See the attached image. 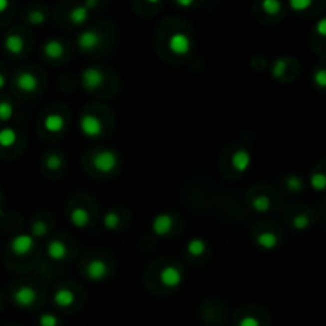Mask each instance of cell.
Instances as JSON below:
<instances>
[{
	"instance_id": "23",
	"label": "cell",
	"mask_w": 326,
	"mask_h": 326,
	"mask_svg": "<svg viewBox=\"0 0 326 326\" xmlns=\"http://www.w3.org/2000/svg\"><path fill=\"white\" fill-rule=\"evenodd\" d=\"M252 207L256 210V212H260V213H264V212H268L271 209V199L268 196H256L253 202H252Z\"/></svg>"
},
{
	"instance_id": "22",
	"label": "cell",
	"mask_w": 326,
	"mask_h": 326,
	"mask_svg": "<svg viewBox=\"0 0 326 326\" xmlns=\"http://www.w3.org/2000/svg\"><path fill=\"white\" fill-rule=\"evenodd\" d=\"M186 250L193 256H201L205 253V250H207V245H205L202 239H193V240H190V244H188Z\"/></svg>"
},
{
	"instance_id": "21",
	"label": "cell",
	"mask_w": 326,
	"mask_h": 326,
	"mask_svg": "<svg viewBox=\"0 0 326 326\" xmlns=\"http://www.w3.org/2000/svg\"><path fill=\"white\" fill-rule=\"evenodd\" d=\"M256 244H258L264 250H271V248L277 247L279 239L274 233H261L258 237H256Z\"/></svg>"
},
{
	"instance_id": "4",
	"label": "cell",
	"mask_w": 326,
	"mask_h": 326,
	"mask_svg": "<svg viewBox=\"0 0 326 326\" xmlns=\"http://www.w3.org/2000/svg\"><path fill=\"white\" fill-rule=\"evenodd\" d=\"M80 129L86 137H99L104 131V127H102V123L97 116L83 115L80 119Z\"/></svg>"
},
{
	"instance_id": "31",
	"label": "cell",
	"mask_w": 326,
	"mask_h": 326,
	"mask_svg": "<svg viewBox=\"0 0 326 326\" xmlns=\"http://www.w3.org/2000/svg\"><path fill=\"white\" fill-rule=\"evenodd\" d=\"M285 72H287V61L285 59H277L272 67V75L276 78H280V76L285 75Z\"/></svg>"
},
{
	"instance_id": "29",
	"label": "cell",
	"mask_w": 326,
	"mask_h": 326,
	"mask_svg": "<svg viewBox=\"0 0 326 326\" xmlns=\"http://www.w3.org/2000/svg\"><path fill=\"white\" fill-rule=\"evenodd\" d=\"M261 6L268 14H277L280 11V8H282V3L279 2V0H264V2L261 3Z\"/></svg>"
},
{
	"instance_id": "25",
	"label": "cell",
	"mask_w": 326,
	"mask_h": 326,
	"mask_svg": "<svg viewBox=\"0 0 326 326\" xmlns=\"http://www.w3.org/2000/svg\"><path fill=\"white\" fill-rule=\"evenodd\" d=\"M14 115V108L10 102H0V121H10Z\"/></svg>"
},
{
	"instance_id": "13",
	"label": "cell",
	"mask_w": 326,
	"mask_h": 326,
	"mask_svg": "<svg viewBox=\"0 0 326 326\" xmlns=\"http://www.w3.org/2000/svg\"><path fill=\"white\" fill-rule=\"evenodd\" d=\"M46 252H48V256L51 260L62 261L68 253V248L64 242H61V240H53V242H49Z\"/></svg>"
},
{
	"instance_id": "32",
	"label": "cell",
	"mask_w": 326,
	"mask_h": 326,
	"mask_svg": "<svg viewBox=\"0 0 326 326\" xmlns=\"http://www.w3.org/2000/svg\"><path fill=\"white\" fill-rule=\"evenodd\" d=\"M309 225H311V220H309L307 215H304V213H301V215H296L293 218V226L298 229V231H304Z\"/></svg>"
},
{
	"instance_id": "35",
	"label": "cell",
	"mask_w": 326,
	"mask_h": 326,
	"mask_svg": "<svg viewBox=\"0 0 326 326\" xmlns=\"http://www.w3.org/2000/svg\"><path fill=\"white\" fill-rule=\"evenodd\" d=\"M311 5H312L311 0H291L290 2V6L293 8L295 11H304Z\"/></svg>"
},
{
	"instance_id": "8",
	"label": "cell",
	"mask_w": 326,
	"mask_h": 326,
	"mask_svg": "<svg viewBox=\"0 0 326 326\" xmlns=\"http://www.w3.org/2000/svg\"><path fill=\"white\" fill-rule=\"evenodd\" d=\"M37 299V293L32 287H21L14 291L13 295V301L18 304L19 307H30Z\"/></svg>"
},
{
	"instance_id": "19",
	"label": "cell",
	"mask_w": 326,
	"mask_h": 326,
	"mask_svg": "<svg viewBox=\"0 0 326 326\" xmlns=\"http://www.w3.org/2000/svg\"><path fill=\"white\" fill-rule=\"evenodd\" d=\"M18 140V134L11 127H3L0 129V147L2 148H11Z\"/></svg>"
},
{
	"instance_id": "5",
	"label": "cell",
	"mask_w": 326,
	"mask_h": 326,
	"mask_svg": "<svg viewBox=\"0 0 326 326\" xmlns=\"http://www.w3.org/2000/svg\"><path fill=\"white\" fill-rule=\"evenodd\" d=\"M159 280L166 288H177L183 280V274L175 266H167V268L161 271Z\"/></svg>"
},
{
	"instance_id": "30",
	"label": "cell",
	"mask_w": 326,
	"mask_h": 326,
	"mask_svg": "<svg viewBox=\"0 0 326 326\" xmlns=\"http://www.w3.org/2000/svg\"><path fill=\"white\" fill-rule=\"evenodd\" d=\"M287 186H288V190L290 191H293V193H299L303 190V180L299 178L298 175H290L287 177Z\"/></svg>"
},
{
	"instance_id": "33",
	"label": "cell",
	"mask_w": 326,
	"mask_h": 326,
	"mask_svg": "<svg viewBox=\"0 0 326 326\" xmlns=\"http://www.w3.org/2000/svg\"><path fill=\"white\" fill-rule=\"evenodd\" d=\"M27 19H29V22L33 24V25H40V24H43V22H45L46 16H45V13H41L40 10H33V11L29 13Z\"/></svg>"
},
{
	"instance_id": "12",
	"label": "cell",
	"mask_w": 326,
	"mask_h": 326,
	"mask_svg": "<svg viewBox=\"0 0 326 326\" xmlns=\"http://www.w3.org/2000/svg\"><path fill=\"white\" fill-rule=\"evenodd\" d=\"M250 162H252L250 153L244 148L237 150L233 156H231V166H233L237 172H245V170L250 167Z\"/></svg>"
},
{
	"instance_id": "20",
	"label": "cell",
	"mask_w": 326,
	"mask_h": 326,
	"mask_svg": "<svg viewBox=\"0 0 326 326\" xmlns=\"http://www.w3.org/2000/svg\"><path fill=\"white\" fill-rule=\"evenodd\" d=\"M88 16H89V10L84 5H78L70 10L68 13V19H70L73 24H83L88 21Z\"/></svg>"
},
{
	"instance_id": "15",
	"label": "cell",
	"mask_w": 326,
	"mask_h": 326,
	"mask_svg": "<svg viewBox=\"0 0 326 326\" xmlns=\"http://www.w3.org/2000/svg\"><path fill=\"white\" fill-rule=\"evenodd\" d=\"M89 220H91L89 212L86 209H83V207H76L70 213V221H72V225L76 226V228L88 226L89 225Z\"/></svg>"
},
{
	"instance_id": "17",
	"label": "cell",
	"mask_w": 326,
	"mask_h": 326,
	"mask_svg": "<svg viewBox=\"0 0 326 326\" xmlns=\"http://www.w3.org/2000/svg\"><path fill=\"white\" fill-rule=\"evenodd\" d=\"M43 53L49 59H59L64 54V45L57 40H49L43 45Z\"/></svg>"
},
{
	"instance_id": "6",
	"label": "cell",
	"mask_w": 326,
	"mask_h": 326,
	"mask_svg": "<svg viewBox=\"0 0 326 326\" xmlns=\"http://www.w3.org/2000/svg\"><path fill=\"white\" fill-rule=\"evenodd\" d=\"M100 41H102V37L96 30H84L78 35L76 45H78V48L81 51H86V53H88V51L96 49L100 45Z\"/></svg>"
},
{
	"instance_id": "27",
	"label": "cell",
	"mask_w": 326,
	"mask_h": 326,
	"mask_svg": "<svg viewBox=\"0 0 326 326\" xmlns=\"http://www.w3.org/2000/svg\"><path fill=\"white\" fill-rule=\"evenodd\" d=\"M30 229H32V237L33 236H35V237H43V236L48 234V225H46L45 221H41V220L33 221Z\"/></svg>"
},
{
	"instance_id": "43",
	"label": "cell",
	"mask_w": 326,
	"mask_h": 326,
	"mask_svg": "<svg viewBox=\"0 0 326 326\" xmlns=\"http://www.w3.org/2000/svg\"><path fill=\"white\" fill-rule=\"evenodd\" d=\"M0 213H2V209H0Z\"/></svg>"
},
{
	"instance_id": "26",
	"label": "cell",
	"mask_w": 326,
	"mask_h": 326,
	"mask_svg": "<svg viewBox=\"0 0 326 326\" xmlns=\"http://www.w3.org/2000/svg\"><path fill=\"white\" fill-rule=\"evenodd\" d=\"M119 221H121V220H119V215H118L116 212H107L105 217H104V225L110 231L116 229L119 226Z\"/></svg>"
},
{
	"instance_id": "16",
	"label": "cell",
	"mask_w": 326,
	"mask_h": 326,
	"mask_svg": "<svg viewBox=\"0 0 326 326\" xmlns=\"http://www.w3.org/2000/svg\"><path fill=\"white\" fill-rule=\"evenodd\" d=\"M5 49L11 54H19L24 49V40L16 33H10L5 38Z\"/></svg>"
},
{
	"instance_id": "42",
	"label": "cell",
	"mask_w": 326,
	"mask_h": 326,
	"mask_svg": "<svg viewBox=\"0 0 326 326\" xmlns=\"http://www.w3.org/2000/svg\"><path fill=\"white\" fill-rule=\"evenodd\" d=\"M5 83H6V80H5V76L0 73V89H2L3 86H5Z\"/></svg>"
},
{
	"instance_id": "36",
	"label": "cell",
	"mask_w": 326,
	"mask_h": 326,
	"mask_svg": "<svg viewBox=\"0 0 326 326\" xmlns=\"http://www.w3.org/2000/svg\"><path fill=\"white\" fill-rule=\"evenodd\" d=\"M40 326H57V319L53 314H43L40 317Z\"/></svg>"
},
{
	"instance_id": "38",
	"label": "cell",
	"mask_w": 326,
	"mask_h": 326,
	"mask_svg": "<svg viewBox=\"0 0 326 326\" xmlns=\"http://www.w3.org/2000/svg\"><path fill=\"white\" fill-rule=\"evenodd\" d=\"M317 32L320 33V35L326 37V18L320 19L319 22H317Z\"/></svg>"
},
{
	"instance_id": "41",
	"label": "cell",
	"mask_w": 326,
	"mask_h": 326,
	"mask_svg": "<svg viewBox=\"0 0 326 326\" xmlns=\"http://www.w3.org/2000/svg\"><path fill=\"white\" fill-rule=\"evenodd\" d=\"M96 5H97V2H94V0H88V2L84 3V6H86L88 10H89V8H92V6H96Z\"/></svg>"
},
{
	"instance_id": "11",
	"label": "cell",
	"mask_w": 326,
	"mask_h": 326,
	"mask_svg": "<svg viewBox=\"0 0 326 326\" xmlns=\"http://www.w3.org/2000/svg\"><path fill=\"white\" fill-rule=\"evenodd\" d=\"M86 274H88V277L91 280L99 282V280L107 277L108 268H107V264L102 260H91L89 264H88V268H86Z\"/></svg>"
},
{
	"instance_id": "18",
	"label": "cell",
	"mask_w": 326,
	"mask_h": 326,
	"mask_svg": "<svg viewBox=\"0 0 326 326\" xmlns=\"http://www.w3.org/2000/svg\"><path fill=\"white\" fill-rule=\"evenodd\" d=\"M73 301H75V295L67 288H61L54 293V304L59 307H68L73 304Z\"/></svg>"
},
{
	"instance_id": "1",
	"label": "cell",
	"mask_w": 326,
	"mask_h": 326,
	"mask_svg": "<svg viewBox=\"0 0 326 326\" xmlns=\"http://www.w3.org/2000/svg\"><path fill=\"white\" fill-rule=\"evenodd\" d=\"M92 166L96 167V170L102 174H108L111 172L116 166H118V156L115 151H110V150H104V151H99L94 154L92 158Z\"/></svg>"
},
{
	"instance_id": "3",
	"label": "cell",
	"mask_w": 326,
	"mask_h": 326,
	"mask_svg": "<svg viewBox=\"0 0 326 326\" xmlns=\"http://www.w3.org/2000/svg\"><path fill=\"white\" fill-rule=\"evenodd\" d=\"M104 81H105V76L99 68L91 67L81 72V84H83V88L88 91H94V89L100 88L102 84H104Z\"/></svg>"
},
{
	"instance_id": "40",
	"label": "cell",
	"mask_w": 326,
	"mask_h": 326,
	"mask_svg": "<svg viewBox=\"0 0 326 326\" xmlns=\"http://www.w3.org/2000/svg\"><path fill=\"white\" fill-rule=\"evenodd\" d=\"M8 5H10V3H8L6 0H0V13H3L8 8Z\"/></svg>"
},
{
	"instance_id": "2",
	"label": "cell",
	"mask_w": 326,
	"mask_h": 326,
	"mask_svg": "<svg viewBox=\"0 0 326 326\" xmlns=\"http://www.w3.org/2000/svg\"><path fill=\"white\" fill-rule=\"evenodd\" d=\"M169 49L172 51L175 56H185L191 51V40L188 38L186 33L183 32H175L170 35L169 43H167Z\"/></svg>"
},
{
	"instance_id": "14",
	"label": "cell",
	"mask_w": 326,
	"mask_h": 326,
	"mask_svg": "<svg viewBox=\"0 0 326 326\" xmlns=\"http://www.w3.org/2000/svg\"><path fill=\"white\" fill-rule=\"evenodd\" d=\"M43 126H45V129L48 132L57 134V132H61L65 127V119L61 115H48L43 119Z\"/></svg>"
},
{
	"instance_id": "39",
	"label": "cell",
	"mask_w": 326,
	"mask_h": 326,
	"mask_svg": "<svg viewBox=\"0 0 326 326\" xmlns=\"http://www.w3.org/2000/svg\"><path fill=\"white\" fill-rule=\"evenodd\" d=\"M193 3H194L193 0H178V2H177L178 6H191Z\"/></svg>"
},
{
	"instance_id": "34",
	"label": "cell",
	"mask_w": 326,
	"mask_h": 326,
	"mask_svg": "<svg viewBox=\"0 0 326 326\" xmlns=\"http://www.w3.org/2000/svg\"><path fill=\"white\" fill-rule=\"evenodd\" d=\"M314 81L317 86L326 88V68H319V70L314 73Z\"/></svg>"
},
{
	"instance_id": "7",
	"label": "cell",
	"mask_w": 326,
	"mask_h": 326,
	"mask_svg": "<svg viewBox=\"0 0 326 326\" xmlns=\"http://www.w3.org/2000/svg\"><path fill=\"white\" fill-rule=\"evenodd\" d=\"M33 247V237L30 234H18L11 240V250L14 255L24 256L27 255Z\"/></svg>"
},
{
	"instance_id": "10",
	"label": "cell",
	"mask_w": 326,
	"mask_h": 326,
	"mask_svg": "<svg viewBox=\"0 0 326 326\" xmlns=\"http://www.w3.org/2000/svg\"><path fill=\"white\" fill-rule=\"evenodd\" d=\"M16 86L24 92H33L38 88V80L30 72H19L16 76Z\"/></svg>"
},
{
	"instance_id": "37",
	"label": "cell",
	"mask_w": 326,
	"mask_h": 326,
	"mask_svg": "<svg viewBox=\"0 0 326 326\" xmlns=\"http://www.w3.org/2000/svg\"><path fill=\"white\" fill-rule=\"evenodd\" d=\"M239 326H261V323L258 319H255V317H244V319L239 322Z\"/></svg>"
},
{
	"instance_id": "28",
	"label": "cell",
	"mask_w": 326,
	"mask_h": 326,
	"mask_svg": "<svg viewBox=\"0 0 326 326\" xmlns=\"http://www.w3.org/2000/svg\"><path fill=\"white\" fill-rule=\"evenodd\" d=\"M64 161L61 156H57V154H49V156L45 159V166L48 170H59L62 167Z\"/></svg>"
},
{
	"instance_id": "9",
	"label": "cell",
	"mask_w": 326,
	"mask_h": 326,
	"mask_svg": "<svg viewBox=\"0 0 326 326\" xmlns=\"http://www.w3.org/2000/svg\"><path fill=\"white\" fill-rule=\"evenodd\" d=\"M174 226V220L169 213H159L153 220V233L156 236H167Z\"/></svg>"
},
{
	"instance_id": "24",
	"label": "cell",
	"mask_w": 326,
	"mask_h": 326,
	"mask_svg": "<svg viewBox=\"0 0 326 326\" xmlns=\"http://www.w3.org/2000/svg\"><path fill=\"white\" fill-rule=\"evenodd\" d=\"M311 185L317 191H325L326 190V175L323 172H315L311 177Z\"/></svg>"
}]
</instances>
